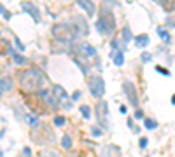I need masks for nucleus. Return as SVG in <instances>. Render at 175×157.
I'll use <instances>...</instances> for the list:
<instances>
[{"label": "nucleus", "mask_w": 175, "mask_h": 157, "mask_svg": "<svg viewBox=\"0 0 175 157\" xmlns=\"http://www.w3.org/2000/svg\"><path fill=\"white\" fill-rule=\"evenodd\" d=\"M81 114H83L84 119H89V117H91V112H89V106H88V105H83V106H81Z\"/></svg>", "instance_id": "obj_19"}, {"label": "nucleus", "mask_w": 175, "mask_h": 157, "mask_svg": "<svg viewBox=\"0 0 175 157\" xmlns=\"http://www.w3.org/2000/svg\"><path fill=\"white\" fill-rule=\"evenodd\" d=\"M156 121H152V119H145V127H147V129H154L156 127Z\"/></svg>", "instance_id": "obj_22"}, {"label": "nucleus", "mask_w": 175, "mask_h": 157, "mask_svg": "<svg viewBox=\"0 0 175 157\" xmlns=\"http://www.w3.org/2000/svg\"><path fill=\"white\" fill-rule=\"evenodd\" d=\"M100 157H121V150L116 145H105L100 148Z\"/></svg>", "instance_id": "obj_9"}, {"label": "nucleus", "mask_w": 175, "mask_h": 157, "mask_svg": "<svg viewBox=\"0 0 175 157\" xmlns=\"http://www.w3.org/2000/svg\"><path fill=\"white\" fill-rule=\"evenodd\" d=\"M107 115H109V105H107V101H100L96 105V119H98V124L102 126L103 129L109 127Z\"/></svg>", "instance_id": "obj_6"}, {"label": "nucleus", "mask_w": 175, "mask_h": 157, "mask_svg": "<svg viewBox=\"0 0 175 157\" xmlns=\"http://www.w3.org/2000/svg\"><path fill=\"white\" fill-rule=\"evenodd\" d=\"M65 122H67V119H65L63 115H56V117H54V124L56 126H63Z\"/></svg>", "instance_id": "obj_21"}, {"label": "nucleus", "mask_w": 175, "mask_h": 157, "mask_svg": "<svg viewBox=\"0 0 175 157\" xmlns=\"http://www.w3.org/2000/svg\"><path fill=\"white\" fill-rule=\"evenodd\" d=\"M138 145H140V148H145V147H147V138H142Z\"/></svg>", "instance_id": "obj_27"}, {"label": "nucleus", "mask_w": 175, "mask_h": 157, "mask_svg": "<svg viewBox=\"0 0 175 157\" xmlns=\"http://www.w3.org/2000/svg\"><path fill=\"white\" fill-rule=\"evenodd\" d=\"M93 135H95V136H100V135H102V131H100V129H96V127H93Z\"/></svg>", "instance_id": "obj_29"}, {"label": "nucleus", "mask_w": 175, "mask_h": 157, "mask_svg": "<svg viewBox=\"0 0 175 157\" xmlns=\"http://www.w3.org/2000/svg\"><path fill=\"white\" fill-rule=\"evenodd\" d=\"M123 89H124V93H126V96H128V100H130V103L133 105V106H137V105H138V98H137V89H135V86L130 82V80H124Z\"/></svg>", "instance_id": "obj_7"}, {"label": "nucleus", "mask_w": 175, "mask_h": 157, "mask_svg": "<svg viewBox=\"0 0 175 157\" xmlns=\"http://www.w3.org/2000/svg\"><path fill=\"white\" fill-rule=\"evenodd\" d=\"M142 58H144V61H149V60H151V54H149V52H144Z\"/></svg>", "instance_id": "obj_30"}, {"label": "nucleus", "mask_w": 175, "mask_h": 157, "mask_svg": "<svg viewBox=\"0 0 175 157\" xmlns=\"http://www.w3.org/2000/svg\"><path fill=\"white\" fill-rule=\"evenodd\" d=\"M16 44H18V47H20V49H25V45H23V44H21L20 40H18V39H16Z\"/></svg>", "instance_id": "obj_31"}, {"label": "nucleus", "mask_w": 175, "mask_h": 157, "mask_svg": "<svg viewBox=\"0 0 175 157\" xmlns=\"http://www.w3.org/2000/svg\"><path fill=\"white\" fill-rule=\"evenodd\" d=\"M149 35H145V33H142V35H138L137 39H135V44L138 45V47H145V45H149Z\"/></svg>", "instance_id": "obj_14"}, {"label": "nucleus", "mask_w": 175, "mask_h": 157, "mask_svg": "<svg viewBox=\"0 0 175 157\" xmlns=\"http://www.w3.org/2000/svg\"><path fill=\"white\" fill-rule=\"evenodd\" d=\"M0 14H5V7L4 5H0Z\"/></svg>", "instance_id": "obj_32"}, {"label": "nucleus", "mask_w": 175, "mask_h": 157, "mask_svg": "<svg viewBox=\"0 0 175 157\" xmlns=\"http://www.w3.org/2000/svg\"><path fill=\"white\" fill-rule=\"evenodd\" d=\"M62 147H63V148H67V150L72 147V138H70L68 135H65V136L62 138Z\"/></svg>", "instance_id": "obj_18"}, {"label": "nucleus", "mask_w": 175, "mask_h": 157, "mask_svg": "<svg viewBox=\"0 0 175 157\" xmlns=\"http://www.w3.org/2000/svg\"><path fill=\"white\" fill-rule=\"evenodd\" d=\"M88 86H89V91H91V94L96 98V100L102 98L103 93H105V82H103L102 77H98V75L91 77L89 82H88Z\"/></svg>", "instance_id": "obj_4"}, {"label": "nucleus", "mask_w": 175, "mask_h": 157, "mask_svg": "<svg viewBox=\"0 0 175 157\" xmlns=\"http://www.w3.org/2000/svg\"><path fill=\"white\" fill-rule=\"evenodd\" d=\"M2 156H4V154H2V152H0V157H2Z\"/></svg>", "instance_id": "obj_33"}, {"label": "nucleus", "mask_w": 175, "mask_h": 157, "mask_svg": "<svg viewBox=\"0 0 175 157\" xmlns=\"http://www.w3.org/2000/svg\"><path fill=\"white\" fill-rule=\"evenodd\" d=\"M110 58H114V65H116V66H121V65L124 63L123 51H114L112 54H110Z\"/></svg>", "instance_id": "obj_12"}, {"label": "nucleus", "mask_w": 175, "mask_h": 157, "mask_svg": "<svg viewBox=\"0 0 175 157\" xmlns=\"http://www.w3.org/2000/svg\"><path fill=\"white\" fill-rule=\"evenodd\" d=\"M44 82H46V77H44L42 70H37V68H30V70L23 72L21 73V79H20V86L25 93H35V91H39L44 86Z\"/></svg>", "instance_id": "obj_2"}, {"label": "nucleus", "mask_w": 175, "mask_h": 157, "mask_svg": "<svg viewBox=\"0 0 175 157\" xmlns=\"http://www.w3.org/2000/svg\"><path fill=\"white\" fill-rule=\"evenodd\" d=\"M53 94H54V101L53 103L56 105H63L65 108H72V103H68L67 100H68V94L65 93V89H63L62 86H54L53 87Z\"/></svg>", "instance_id": "obj_5"}, {"label": "nucleus", "mask_w": 175, "mask_h": 157, "mask_svg": "<svg viewBox=\"0 0 175 157\" xmlns=\"http://www.w3.org/2000/svg\"><path fill=\"white\" fill-rule=\"evenodd\" d=\"M21 7H23V9H25L32 16V18H33L35 23H39V21H41V14H39V9H37V5H35V4H32V2H26V0H25V2H21Z\"/></svg>", "instance_id": "obj_8"}, {"label": "nucleus", "mask_w": 175, "mask_h": 157, "mask_svg": "<svg viewBox=\"0 0 175 157\" xmlns=\"http://www.w3.org/2000/svg\"><path fill=\"white\" fill-rule=\"evenodd\" d=\"M159 35H161V37H163V39H165V42H168V44H170V42H172V37H170V35H168V33H166V31L159 30Z\"/></svg>", "instance_id": "obj_24"}, {"label": "nucleus", "mask_w": 175, "mask_h": 157, "mask_svg": "<svg viewBox=\"0 0 175 157\" xmlns=\"http://www.w3.org/2000/svg\"><path fill=\"white\" fill-rule=\"evenodd\" d=\"M156 70H158L159 73H163V75H170V72H168V70H165L163 66H156Z\"/></svg>", "instance_id": "obj_25"}, {"label": "nucleus", "mask_w": 175, "mask_h": 157, "mask_svg": "<svg viewBox=\"0 0 175 157\" xmlns=\"http://www.w3.org/2000/svg\"><path fill=\"white\" fill-rule=\"evenodd\" d=\"M0 94H2V93H0Z\"/></svg>", "instance_id": "obj_34"}, {"label": "nucleus", "mask_w": 175, "mask_h": 157, "mask_svg": "<svg viewBox=\"0 0 175 157\" xmlns=\"http://www.w3.org/2000/svg\"><path fill=\"white\" fill-rule=\"evenodd\" d=\"M135 119H144V112L142 110H137L135 112Z\"/></svg>", "instance_id": "obj_26"}, {"label": "nucleus", "mask_w": 175, "mask_h": 157, "mask_svg": "<svg viewBox=\"0 0 175 157\" xmlns=\"http://www.w3.org/2000/svg\"><path fill=\"white\" fill-rule=\"evenodd\" d=\"M53 35L56 37V40H62V42H72L79 37V33H77L74 25H56L53 28Z\"/></svg>", "instance_id": "obj_3"}, {"label": "nucleus", "mask_w": 175, "mask_h": 157, "mask_svg": "<svg viewBox=\"0 0 175 157\" xmlns=\"http://www.w3.org/2000/svg\"><path fill=\"white\" fill-rule=\"evenodd\" d=\"M28 124H30L32 127H37V126H39V119H37L35 115H28Z\"/></svg>", "instance_id": "obj_20"}, {"label": "nucleus", "mask_w": 175, "mask_h": 157, "mask_svg": "<svg viewBox=\"0 0 175 157\" xmlns=\"http://www.w3.org/2000/svg\"><path fill=\"white\" fill-rule=\"evenodd\" d=\"M79 98H81V93H79V91H75V93L72 94V100H79Z\"/></svg>", "instance_id": "obj_28"}, {"label": "nucleus", "mask_w": 175, "mask_h": 157, "mask_svg": "<svg viewBox=\"0 0 175 157\" xmlns=\"http://www.w3.org/2000/svg\"><path fill=\"white\" fill-rule=\"evenodd\" d=\"M112 7H114V0H103L102 7H100V16L96 21V30L103 33V35H110L116 28V21L112 16Z\"/></svg>", "instance_id": "obj_1"}, {"label": "nucleus", "mask_w": 175, "mask_h": 157, "mask_svg": "<svg viewBox=\"0 0 175 157\" xmlns=\"http://www.w3.org/2000/svg\"><path fill=\"white\" fill-rule=\"evenodd\" d=\"M7 51H9V45H7L5 42H2V40H0V56H2V54H5Z\"/></svg>", "instance_id": "obj_23"}, {"label": "nucleus", "mask_w": 175, "mask_h": 157, "mask_svg": "<svg viewBox=\"0 0 175 157\" xmlns=\"http://www.w3.org/2000/svg\"><path fill=\"white\" fill-rule=\"evenodd\" d=\"M77 4H79L84 10H86V14H88V16H95L96 7H95V4H93L91 0H77Z\"/></svg>", "instance_id": "obj_10"}, {"label": "nucleus", "mask_w": 175, "mask_h": 157, "mask_svg": "<svg viewBox=\"0 0 175 157\" xmlns=\"http://www.w3.org/2000/svg\"><path fill=\"white\" fill-rule=\"evenodd\" d=\"M9 51H11V54H12V60H14V63H18V65H25V63H26V58H25V56H21L20 52H14L11 47H9Z\"/></svg>", "instance_id": "obj_15"}, {"label": "nucleus", "mask_w": 175, "mask_h": 157, "mask_svg": "<svg viewBox=\"0 0 175 157\" xmlns=\"http://www.w3.org/2000/svg\"><path fill=\"white\" fill-rule=\"evenodd\" d=\"M79 51L83 52V56L86 54L88 58H93V56L96 54V49H95L93 45H89L88 42H83V44H79Z\"/></svg>", "instance_id": "obj_11"}, {"label": "nucleus", "mask_w": 175, "mask_h": 157, "mask_svg": "<svg viewBox=\"0 0 175 157\" xmlns=\"http://www.w3.org/2000/svg\"><path fill=\"white\" fill-rule=\"evenodd\" d=\"M12 80H11L9 77H5V79H0V93L2 91H11L12 89Z\"/></svg>", "instance_id": "obj_13"}, {"label": "nucleus", "mask_w": 175, "mask_h": 157, "mask_svg": "<svg viewBox=\"0 0 175 157\" xmlns=\"http://www.w3.org/2000/svg\"><path fill=\"white\" fill-rule=\"evenodd\" d=\"M121 33H123V39H124V44H128V42L131 40V30H130V28H128V26H124L123 28V31H121Z\"/></svg>", "instance_id": "obj_17"}, {"label": "nucleus", "mask_w": 175, "mask_h": 157, "mask_svg": "<svg viewBox=\"0 0 175 157\" xmlns=\"http://www.w3.org/2000/svg\"><path fill=\"white\" fill-rule=\"evenodd\" d=\"M41 157H62V154L56 152V150H53V148H47V150H42L41 152Z\"/></svg>", "instance_id": "obj_16"}]
</instances>
